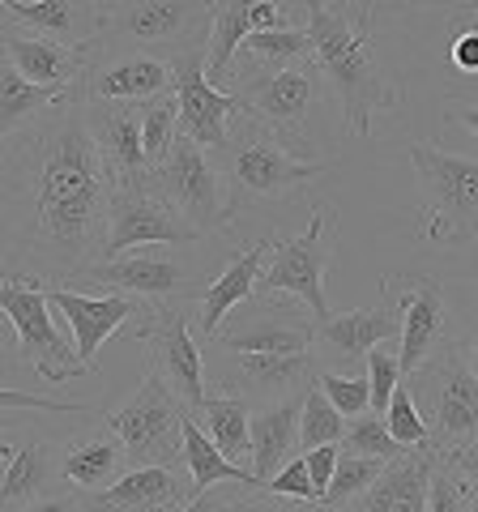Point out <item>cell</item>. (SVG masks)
I'll return each mask as SVG.
<instances>
[{
  "label": "cell",
  "mask_w": 478,
  "mask_h": 512,
  "mask_svg": "<svg viewBox=\"0 0 478 512\" xmlns=\"http://www.w3.org/2000/svg\"><path fill=\"white\" fill-rule=\"evenodd\" d=\"M129 470L133 466H129V453H124L120 436L103 423H99V431H90V436H77L65 444V483L86 495H103Z\"/></svg>",
  "instance_id": "29"
},
{
  "label": "cell",
  "mask_w": 478,
  "mask_h": 512,
  "mask_svg": "<svg viewBox=\"0 0 478 512\" xmlns=\"http://www.w3.org/2000/svg\"><path fill=\"white\" fill-rule=\"evenodd\" d=\"M184 470L193 474L197 491H210V487H218V483L261 487L257 474H252L248 466H235V461L210 440V431L201 427L197 414H188V419H184Z\"/></svg>",
  "instance_id": "32"
},
{
  "label": "cell",
  "mask_w": 478,
  "mask_h": 512,
  "mask_svg": "<svg viewBox=\"0 0 478 512\" xmlns=\"http://www.w3.org/2000/svg\"><path fill=\"white\" fill-rule=\"evenodd\" d=\"M299 410H304V393L261 402L252 410V474L261 487H269V478L299 453Z\"/></svg>",
  "instance_id": "28"
},
{
  "label": "cell",
  "mask_w": 478,
  "mask_h": 512,
  "mask_svg": "<svg viewBox=\"0 0 478 512\" xmlns=\"http://www.w3.org/2000/svg\"><path fill=\"white\" fill-rule=\"evenodd\" d=\"M137 346H146L150 372L167 380V389L180 397L188 414H201L210 402V384H205V359L193 329V303H167L150 308L141 316Z\"/></svg>",
  "instance_id": "13"
},
{
  "label": "cell",
  "mask_w": 478,
  "mask_h": 512,
  "mask_svg": "<svg viewBox=\"0 0 478 512\" xmlns=\"http://www.w3.org/2000/svg\"><path fill=\"white\" fill-rule=\"evenodd\" d=\"M308 457V470H312V483H316V495L325 500V491L333 483V474H338V461H342V444H321V448H312Z\"/></svg>",
  "instance_id": "46"
},
{
  "label": "cell",
  "mask_w": 478,
  "mask_h": 512,
  "mask_svg": "<svg viewBox=\"0 0 478 512\" xmlns=\"http://www.w3.org/2000/svg\"><path fill=\"white\" fill-rule=\"evenodd\" d=\"M389 461H380V457H355V453H342L338 461V474H333V483L325 491V500L321 504H333V508H350V504H359L363 495H368L376 487V478L385 474Z\"/></svg>",
  "instance_id": "37"
},
{
  "label": "cell",
  "mask_w": 478,
  "mask_h": 512,
  "mask_svg": "<svg viewBox=\"0 0 478 512\" xmlns=\"http://www.w3.org/2000/svg\"><path fill=\"white\" fill-rule=\"evenodd\" d=\"M269 252H274V239L261 235V239H252L248 248H235L231 265L222 269L218 278H210V286H205L201 299L193 303V329L201 333L205 342L218 338L222 325H227V316L235 308L252 303V295H257V282H261L265 265H269Z\"/></svg>",
  "instance_id": "19"
},
{
  "label": "cell",
  "mask_w": 478,
  "mask_h": 512,
  "mask_svg": "<svg viewBox=\"0 0 478 512\" xmlns=\"http://www.w3.org/2000/svg\"><path fill=\"white\" fill-rule=\"evenodd\" d=\"M0 47H5V60L13 69L39 86H86L90 77L86 43H60L47 35H30L22 26H5Z\"/></svg>",
  "instance_id": "22"
},
{
  "label": "cell",
  "mask_w": 478,
  "mask_h": 512,
  "mask_svg": "<svg viewBox=\"0 0 478 512\" xmlns=\"http://www.w3.org/2000/svg\"><path fill=\"white\" fill-rule=\"evenodd\" d=\"M316 355H235V376L222 384L227 393H252L261 402H278V397L304 393L316 380Z\"/></svg>",
  "instance_id": "27"
},
{
  "label": "cell",
  "mask_w": 478,
  "mask_h": 512,
  "mask_svg": "<svg viewBox=\"0 0 478 512\" xmlns=\"http://www.w3.org/2000/svg\"><path fill=\"white\" fill-rule=\"evenodd\" d=\"M440 453L436 448H410L406 457H397L376 478V487L363 495L355 512H432V470Z\"/></svg>",
  "instance_id": "26"
},
{
  "label": "cell",
  "mask_w": 478,
  "mask_h": 512,
  "mask_svg": "<svg viewBox=\"0 0 478 512\" xmlns=\"http://www.w3.org/2000/svg\"><path fill=\"white\" fill-rule=\"evenodd\" d=\"M342 453H355V457H380V461H397L406 457L410 448L393 440L389 423L380 419V414H359V419H350L346 427V440H342Z\"/></svg>",
  "instance_id": "38"
},
{
  "label": "cell",
  "mask_w": 478,
  "mask_h": 512,
  "mask_svg": "<svg viewBox=\"0 0 478 512\" xmlns=\"http://www.w3.org/2000/svg\"><path fill=\"white\" fill-rule=\"evenodd\" d=\"M141 137H146L150 171H154L171 154L175 141H180V99H175V90L141 103Z\"/></svg>",
  "instance_id": "36"
},
{
  "label": "cell",
  "mask_w": 478,
  "mask_h": 512,
  "mask_svg": "<svg viewBox=\"0 0 478 512\" xmlns=\"http://www.w3.org/2000/svg\"><path fill=\"white\" fill-rule=\"evenodd\" d=\"M222 154H227L222 175L231 184L235 214L252 201H291L299 188H308L333 171L329 158H299L295 150H286L257 120H248V128L231 133V146Z\"/></svg>",
  "instance_id": "5"
},
{
  "label": "cell",
  "mask_w": 478,
  "mask_h": 512,
  "mask_svg": "<svg viewBox=\"0 0 478 512\" xmlns=\"http://www.w3.org/2000/svg\"><path fill=\"white\" fill-rule=\"evenodd\" d=\"M380 291H385L397 303V312H402L397 359H402V372L410 380L436 350H444L453 342L449 338V325H453L449 295H444V286L427 274H385L380 278Z\"/></svg>",
  "instance_id": "14"
},
{
  "label": "cell",
  "mask_w": 478,
  "mask_h": 512,
  "mask_svg": "<svg viewBox=\"0 0 478 512\" xmlns=\"http://www.w3.org/2000/svg\"><path fill=\"white\" fill-rule=\"evenodd\" d=\"M90 133L99 141L111 175L120 188H146L150 184V154L141 137V103H111V99H86Z\"/></svg>",
  "instance_id": "18"
},
{
  "label": "cell",
  "mask_w": 478,
  "mask_h": 512,
  "mask_svg": "<svg viewBox=\"0 0 478 512\" xmlns=\"http://www.w3.org/2000/svg\"><path fill=\"white\" fill-rule=\"evenodd\" d=\"M308 35L325 82L338 90L350 137H372V120L402 107L406 90L376 52V18L346 0H308Z\"/></svg>",
  "instance_id": "2"
},
{
  "label": "cell",
  "mask_w": 478,
  "mask_h": 512,
  "mask_svg": "<svg viewBox=\"0 0 478 512\" xmlns=\"http://www.w3.org/2000/svg\"><path fill=\"white\" fill-rule=\"evenodd\" d=\"M252 406L244 393H227L218 389L210 393V402H205V410L197 414L201 427L210 431V440L227 453L235 466H248L252 470Z\"/></svg>",
  "instance_id": "31"
},
{
  "label": "cell",
  "mask_w": 478,
  "mask_h": 512,
  "mask_svg": "<svg viewBox=\"0 0 478 512\" xmlns=\"http://www.w3.org/2000/svg\"><path fill=\"white\" fill-rule=\"evenodd\" d=\"M22 512H103L99 504V495H86V491H52V495H43V500L35 504H26Z\"/></svg>",
  "instance_id": "45"
},
{
  "label": "cell",
  "mask_w": 478,
  "mask_h": 512,
  "mask_svg": "<svg viewBox=\"0 0 478 512\" xmlns=\"http://www.w3.org/2000/svg\"><path fill=\"white\" fill-rule=\"evenodd\" d=\"M231 512H304V504L282 500V495H274L269 487H257L252 495H239V500H231Z\"/></svg>",
  "instance_id": "48"
},
{
  "label": "cell",
  "mask_w": 478,
  "mask_h": 512,
  "mask_svg": "<svg viewBox=\"0 0 478 512\" xmlns=\"http://www.w3.org/2000/svg\"><path fill=\"white\" fill-rule=\"evenodd\" d=\"M406 384L423 410L427 431H432V448L440 457L478 440V372L466 363L457 342L436 350Z\"/></svg>",
  "instance_id": "8"
},
{
  "label": "cell",
  "mask_w": 478,
  "mask_h": 512,
  "mask_svg": "<svg viewBox=\"0 0 478 512\" xmlns=\"http://www.w3.org/2000/svg\"><path fill=\"white\" fill-rule=\"evenodd\" d=\"M350 419L329 402V393L321 384H308L304 389V410H299V453H312L321 444H342L346 440Z\"/></svg>",
  "instance_id": "34"
},
{
  "label": "cell",
  "mask_w": 478,
  "mask_h": 512,
  "mask_svg": "<svg viewBox=\"0 0 478 512\" xmlns=\"http://www.w3.org/2000/svg\"><path fill=\"white\" fill-rule=\"evenodd\" d=\"M184 461L175 466H133L116 487L99 495L103 512H175L197 495L193 474H180Z\"/></svg>",
  "instance_id": "25"
},
{
  "label": "cell",
  "mask_w": 478,
  "mask_h": 512,
  "mask_svg": "<svg viewBox=\"0 0 478 512\" xmlns=\"http://www.w3.org/2000/svg\"><path fill=\"white\" fill-rule=\"evenodd\" d=\"M0 308H5V320L13 329L18 359H26L47 384H65L73 376H86L77 342L65 338V325H60L65 316H60V308L47 299L43 282L5 274L0 278Z\"/></svg>",
  "instance_id": "7"
},
{
  "label": "cell",
  "mask_w": 478,
  "mask_h": 512,
  "mask_svg": "<svg viewBox=\"0 0 478 512\" xmlns=\"http://www.w3.org/2000/svg\"><path fill=\"white\" fill-rule=\"evenodd\" d=\"M111 175L86 120V86L5 137V256L9 274L73 286L103 261L111 235Z\"/></svg>",
  "instance_id": "1"
},
{
  "label": "cell",
  "mask_w": 478,
  "mask_h": 512,
  "mask_svg": "<svg viewBox=\"0 0 478 512\" xmlns=\"http://www.w3.org/2000/svg\"><path fill=\"white\" fill-rule=\"evenodd\" d=\"M77 90L82 86H39V82H30V77H22L9 60H0V133L5 137L22 133V128H30L52 107L73 99Z\"/></svg>",
  "instance_id": "30"
},
{
  "label": "cell",
  "mask_w": 478,
  "mask_h": 512,
  "mask_svg": "<svg viewBox=\"0 0 478 512\" xmlns=\"http://www.w3.org/2000/svg\"><path fill=\"white\" fill-rule=\"evenodd\" d=\"M214 0H120L111 18L86 39L99 47H137V52L180 56L188 47H210Z\"/></svg>",
  "instance_id": "6"
},
{
  "label": "cell",
  "mask_w": 478,
  "mask_h": 512,
  "mask_svg": "<svg viewBox=\"0 0 478 512\" xmlns=\"http://www.w3.org/2000/svg\"><path fill=\"white\" fill-rule=\"evenodd\" d=\"M393 338H402V312L385 295L376 308H350V312L321 320L312 333V350H321L325 359H342V363H368L372 350Z\"/></svg>",
  "instance_id": "20"
},
{
  "label": "cell",
  "mask_w": 478,
  "mask_h": 512,
  "mask_svg": "<svg viewBox=\"0 0 478 512\" xmlns=\"http://www.w3.org/2000/svg\"><path fill=\"white\" fill-rule=\"evenodd\" d=\"M175 512H231V500H222V495L210 487V491H197L193 500H188L184 508H175Z\"/></svg>",
  "instance_id": "52"
},
{
  "label": "cell",
  "mask_w": 478,
  "mask_h": 512,
  "mask_svg": "<svg viewBox=\"0 0 478 512\" xmlns=\"http://www.w3.org/2000/svg\"><path fill=\"white\" fill-rule=\"evenodd\" d=\"M167 90H175L171 56H154V52H129L120 60L90 64V77H86V99L146 103Z\"/></svg>",
  "instance_id": "24"
},
{
  "label": "cell",
  "mask_w": 478,
  "mask_h": 512,
  "mask_svg": "<svg viewBox=\"0 0 478 512\" xmlns=\"http://www.w3.org/2000/svg\"><path fill=\"white\" fill-rule=\"evenodd\" d=\"M269 491L282 495V500H295V504H321L312 483V470H308V457H291L286 466L269 478Z\"/></svg>",
  "instance_id": "43"
},
{
  "label": "cell",
  "mask_w": 478,
  "mask_h": 512,
  "mask_svg": "<svg viewBox=\"0 0 478 512\" xmlns=\"http://www.w3.org/2000/svg\"><path fill=\"white\" fill-rule=\"evenodd\" d=\"M86 5H90V22H94V30H99V26L111 18V9H116L120 0H86Z\"/></svg>",
  "instance_id": "53"
},
{
  "label": "cell",
  "mask_w": 478,
  "mask_h": 512,
  "mask_svg": "<svg viewBox=\"0 0 478 512\" xmlns=\"http://www.w3.org/2000/svg\"><path fill=\"white\" fill-rule=\"evenodd\" d=\"M312 333L316 325H308V320L278 312L274 303H261V308L227 320L214 342L231 355H304V350H312Z\"/></svg>",
  "instance_id": "23"
},
{
  "label": "cell",
  "mask_w": 478,
  "mask_h": 512,
  "mask_svg": "<svg viewBox=\"0 0 478 512\" xmlns=\"http://www.w3.org/2000/svg\"><path fill=\"white\" fill-rule=\"evenodd\" d=\"M201 231L188 222L175 205H167L154 188H116L111 201V235H107V256H124L146 244H197Z\"/></svg>",
  "instance_id": "16"
},
{
  "label": "cell",
  "mask_w": 478,
  "mask_h": 512,
  "mask_svg": "<svg viewBox=\"0 0 478 512\" xmlns=\"http://www.w3.org/2000/svg\"><path fill=\"white\" fill-rule=\"evenodd\" d=\"M184 419L188 410L167 389V380L146 372L129 402L103 414V427L120 436L129 466H175L184 461Z\"/></svg>",
  "instance_id": "11"
},
{
  "label": "cell",
  "mask_w": 478,
  "mask_h": 512,
  "mask_svg": "<svg viewBox=\"0 0 478 512\" xmlns=\"http://www.w3.org/2000/svg\"><path fill=\"white\" fill-rule=\"evenodd\" d=\"M0 402H5V414L22 410V406H35V410H60V414H86V410H90V406H82V402H47V397L22 393V389H5V393H0Z\"/></svg>",
  "instance_id": "49"
},
{
  "label": "cell",
  "mask_w": 478,
  "mask_h": 512,
  "mask_svg": "<svg viewBox=\"0 0 478 512\" xmlns=\"http://www.w3.org/2000/svg\"><path fill=\"white\" fill-rule=\"evenodd\" d=\"M9 13V26H22L30 35H47L60 43H86L82 35V0H0Z\"/></svg>",
  "instance_id": "33"
},
{
  "label": "cell",
  "mask_w": 478,
  "mask_h": 512,
  "mask_svg": "<svg viewBox=\"0 0 478 512\" xmlns=\"http://www.w3.org/2000/svg\"><path fill=\"white\" fill-rule=\"evenodd\" d=\"M304 512H355V508H333V504H304Z\"/></svg>",
  "instance_id": "55"
},
{
  "label": "cell",
  "mask_w": 478,
  "mask_h": 512,
  "mask_svg": "<svg viewBox=\"0 0 478 512\" xmlns=\"http://www.w3.org/2000/svg\"><path fill=\"white\" fill-rule=\"evenodd\" d=\"M444 461H449V466H453V470H457V474L466 478V483L478 491V440H474V444H466V448H457V453H449Z\"/></svg>",
  "instance_id": "50"
},
{
  "label": "cell",
  "mask_w": 478,
  "mask_h": 512,
  "mask_svg": "<svg viewBox=\"0 0 478 512\" xmlns=\"http://www.w3.org/2000/svg\"><path fill=\"white\" fill-rule=\"evenodd\" d=\"M333 235H338V210L325 201L312 205V222L304 235L295 239H274L269 265L257 282V295L265 299H282L291 295L312 312V325L329 320V299H325V274L333 261Z\"/></svg>",
  "instance_id": "9"
},
{
  "label": "cell",
  "mask_w": 478,
  "mask_h": 512,
  "mask_svg": "<svg viewBox=\"0 0 478 512\" xmlns=\"http://www.w3.org/2000/svg\"><path fill=\"white\" fill-rule=\"evenodd\" d=\"M167 205H175L201 235L210 231H231L235 222V201L231 184L222 167H214V158L205 146H197L193 137H184L171 146V154L150 171V184Z\"/></svg>",
  "instance_id": "10"
},
{
  "label": "cell",
  "mask_w": 478,
  "mask_h": 512,
  "mask_svg": "<svg viewBox=\"0 0 478 512\" xmlns=\"http://www.w3.org/2000/svg\"><path fill=\"white\" fill-rule=\"evenodd\" d=\"M231 94L244 99V116L257 120L269 137H278L286 150L312 158V111L325 94V73L316 60L304 64H257L231 73Z\"/></svg>",
  "instance_id": "3"
},
{
  "label": "cell",
  "mask_w": 478,
  "mask_h": 512,
  "mask_svg": "<svg viewBox=\"0 0 478 512\" xmlns=\"http://www.w3.org/2000/svg\"><path fill=\"white\" fill-rule=\"evenodd\" d=\"M410 163L423 180L419 235L436 248H466L478 239V158L440 150L432 141H414Z\"/></svg>",
  "instance_id": "4"
},
{
  "label": "cell",
  "mask_w": 478,
  "mask_h": 512,
  "mask_svg": "<svg viewBox=\"0 0 478 512\" xmlns=\"http://www.w3.org/2000/svg\"><path fill=\"white\" fill-rule=\"evenodd\" d=\"M363 367H368V380H372V414H380V419H385V410H389V402H393V393L402 389V380H406L402 359H397V350L376 346Z\"/></svg>",
  "instance_id": "41"
},
{
  "label": "cell",
  "mask_w": 478,
  "mask_h": 512,
  "mask_svg": "<svg viewBox=\"0 0 478 512\" xmlns=\"http://www.w3.org/2000/svg\"><path fill=\"white\" fill-rule=\"evenodd\" d=\"M346 5H359L368 9L372 18H380V13H419V9H444V13H474V5H466V0H346Z\"/></svg>",
  "instance_id": "44"
},
{
  "label": "cell",
  "mask_w": 478,
  "mask_h": 512,
  "mask_svg": "<svg viewBox=\"0 0 478 512\" xmlns=\"http://www.w3.org/2000/svg\"><path fill=\"white\" fill-rule=\"evenodd\" d=\"M432 512H478V491L444 457L432 470Z\"/></svg>",
  "instance_id": "42"
},
{
  "label": "cell",
  "mask_w": 478,
  "mask_h": 512,
  "mask_svg": "<svg viewBox=\"0 0 478 512\" xmlns=\"http://www.w3.org/2000/svg\"><path fill=\"white\" fill-rule=\"evenodd\" d=\"M82 282L99 286V291L107 286V291L133 295L141 303H150V308H167V303H197L201 291L210 286V282L197 278L193 261L180 256L175 244H146V248H133L124 256H107V261L86 269Z\"/></svg>",
  "instance_id": "12"
},
{
  "label": "cell",
  "mask_w": 478,
  "mask_h": 512,
  "mask_svg": "<svg viewBox=\"0 0 478 512\" xmlns=\"http://www.w3.org/2000/svg\"><path fill=\"white\" fill-rule=\"evenodd\" d=\"M385 423H389L397 444H406V448H432V431H427V419H423V410H419V402H414V393H410L406 380H402V389L393 393V402L385 410Z\"/></svg>",
  "instance_id": "39"
},
{
  "label": "cell",
  "mask_w": 478,
  "mask_h": 512,
  "mask_svg": "<svg viewBox=\"0 0 478 512\" xmlns=\"http://www.w3.org/2000/svg\"><path fill=\"white\" fill-rule=\"evenodd\" d=\"M239 52H244L248 60H257V64H304V60H316L308 26L261 30V35H248Z\"/></svg>",
  "instance_id": "35"
},
{
  "label": "cell",
  "mask_w": 478,
  "mask_h": 512,
  "mask_svg": "<svg viewBox=\"0 0 478 512\" xmlns=\"http://www.w3.org/2000/svg\"><path fill=\"white\" fill-rule=\"evenodd\" d=\"M316 384L329 393V402L338 406L346 419H359V414L372 410V380H368V367L355 376H338V372H316Z\"/></svg>",
  "instance_id": "40"
},
{
  "label": "cell",
  "mask_w": 478,
  "mask_h": 512,
  "mask_svg": "<svg viewBox=\"0 0 478 512\" xmlns=\"http://www.w3.org/2000/svg\"><path fill=\"white\" fill-rule=\"evenodd\" d=\"M47 299L60 308V316H65V325L73 333L77 342V355H82L86 372H94L99 367V350L107 346V338H116L120 325H129V320H141L150 312V303H141L133 295H86L77 291V286H43Z\"/></svg>",
  "instance_id": "17"
},
{
  "label": "cell",
  "mask_w": 478,
  "mask_h": 512,
  "mask_svg": "<svg viewBox=\"0 0 478 512\" xmlns=\"http://www.w3.org/2000/svg\"><path fill=\"white\" fill-rule=\"evenodd\" d=\"M449 64L461 73V77H478V26H466L457 30V39L449 43Z\"/></svg>",
  "instance_id": "47"
},
{
  "label": "cell",
  "mask_w": 478,
  "mask_h": 512,
  "mask_svg": "<svg viewBox=\"0 0 478 512\" xmlns=\"http://www.w3.org/2000/svg\"><path fill=\"white\" fill-rule=\"evenodd\" d=\"M205 60H210V47H188V52L171 56L175 99H180V133L193 137L210 154H222L231 146V120L244 116V99L214 86L210 73H205Z\"/></svg>",
  "instance_id": "15"
},
{
  "label": "cell",
  "mask_w": 478,
  "mask_h": 512,
  "mask_svg": "<svg viewBox=\"0 0 478 512\" xmlns=\"http://www.w3.org/2000/svg\"><path fill=\"white\" fill-rule=\"evenodd\" d=\"M444 120L461 124L466 133L478 137V103H461V99H449V107H444Z\"/></svg>",
  "instance_id": "51"
},
{
  "label": "cell",
  "mask_w": 478,
  "mask_h": 512,
  "mask_svg": "<svg viewBox=\"0 0 478 512\" xmlns=\"http://www.w3.org/2000/svg\"><path fill=\"white\" fill-rule=\"evenodd\" d=\"M0 461H5V483H0L5 512H22L26 504L43 500L65 483V448L52 440H9L0 444Z\"/></svg>",
  "instance_id": "21"
},
{
  "label": "cell",
  "mask_w": 478,
  "mask_h": 512,
  "mask_svg": "<svg viewBox=\"0 0 478 512\" xmlns=\"http://www.w3.org/2000/svg\"><path fill=\"white\" fill-rule=\"evenodd\" d=\"M457 346H461V355H466V363L478 372V329H474V333H466V338H461Z\"/></svg>",
  "instance_id": "54"
}]
</instances>
